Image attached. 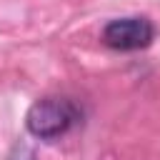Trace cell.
<instances>
[{"instance_id": "6da1fadb", "label": "cell", "mask_w": 160, "mask_h": 160, "mask_svg": "<svg viewBox=\"0 0 160 160\" xmlns=\"http://www.w3.org/2000/svg\"><path fill=\"white\" fill-rule=\"evenodd\" d=\"M75 120H78V108L68 98H42L30 105L25 125H28L30 135H35L40 140H52V138L68 132Z\"/></svg>"}, {"instance_id": "7a4b0ae2", "label": "cell", "mask_w": 160, "mask_h": 160, "mask_svg": "<svg viewBox=\"0 0 160 160\" xmlns=\"http://www.w3.org/2000/svg\"><path fill=\"white\" fill-rule=\"evenodd\" d=\"M152 25L145 18H120L105 25L102 42L115 50H140L152 42Z\"/></svg>"}]
</instances>
